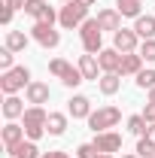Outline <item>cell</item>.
<instances>
[{"label": "cell", "mask_w": 155, "mask_h": 158, "mask_svg": "<svg viewBox=\"0 0 155 158\" xmlns=\"http://www.w3.org/2000/svg\"><path fill=\"white\" fill-rule=\"evenodd\" d=\"M85 122H88V128H91L94 134H100V131H113L119 122H122V110L113 106V103H107V106H97Z\"/></svg>", "instance_id": "cell-1"}, {"label": "cell", "mask_w": 155, "mask_h": 158, "mask_svg": "<svg viewBox=\"0 0 155 158\" xmlns=\"http://www.w3.org/2000/svg\"><path fill=\"white\" fill-rule=\"evenodd\" d=\"M34 79H31V70L24 67V64H15L12 70H6V73H0V91L3 94H19L21 88H27Z\"/></svg>", "instance_id": "cell-2"}, {"label": "cell", "mask_w": 155, "mask_h": 158, "mask_svg": "<svg viewBox=\"0 0 155 158\" xmlns=\"http://www.w3.org/2000/svg\"><path fill=\"white\" fill-rule=\"evenodd\" d=\"M88 9H91V6H85V3H79V0H70V3H64L58 9V24L64 31L82 27V21H88Z\"/></svg>", "instance_id": "cell-3"}, {"label": "cell", "mask_w": 155, "mask_h": 158, "mask_svg": "<svg viewBox=\"0 0 155 158\" xmlns=\"http://www.w3.org/2000/svg\"><path fill=\"white\" fill-rule=\"evenodd\" d=\"M46 118H49V113H46L43 106H27V110H24V116H21L24 137L34 140V143H37L40 137H46Z\"/></svg>", "instance_id": "cell-4"}, {"label": "cell", "mask_w": 155, "mask_h": 158, "mask_svg": "<svg viewBox=\"0 0 155 158\" xmlns=\"http://www.w3.org/2000/svg\"><path fill=\"white\" fill-rule=\"evenodd\" d=\"M49 73H52L55 79H61L67 88H76L79 82H85L82 73H79V67H73L67 58H52V61H49Z\"/></svg>", "instance_id": "cell-5"}, {"label": "cell", "mask_w": 155, "mask_h": 158, "mask_svg": "<svg viewBox=\"0 0 155 158\" xmlns=\"http://www.w3.org/2000/svg\"><path fill=\"white\" fill-rule=\"evenodd\" d=\"M79 40H82V49H85L88 55H97V52L103 49V31H100L97 19L82 21V27H79Z\"/></svg>", "instance_id": "cell-6"}, {"label": "cell", "mask_w": 155, "mask_h": 158, "mask_svg": "<svg viewBox=\"0 0 155 158\" xmlns=\"http://www.w3.org/2000/svg\"><path fill=\"white\" fill-rule=\"evenodd\" d=\"M31 40L40 43L43 49H58V46H61V31H55V24L34 21V27H31Z\"/></svg>", "instance_id": "cell-7"}, {"label": "cell", "mask_w": 155, "mask_h": 158, "mask_svg": "<svg viewBox=\"0 0 155 158\" xmlns=\"http://www.w3.org/2000/svg\"><path fill=\"white\" fill-rule=\"evenodd\" d=\"M113 49L122 52V55H128V52H137L140 49V37H137L134 27H122L113 34Z\"/></svg>", "instance_id": "cell-8"}, {"label": "cell", "mask_w": 155, "mask_h": 158, "mask_svg": "<svg viewBox=\"0 0 155 158\" xmlns=\"http://www.w3.org/2000/svg\"><path fill=\"white\" fill-rule=\"evenodd\" d=\"M24 98H27L31 106H43V103H49V98H52V88H49V82L34 79V82L24 88Z\"/></svg>", "instance_id": "cell-9"}, {"label": "cell", "mask_w": 155, "mask_h": 158, "mask_svg": "<svg viewBox=\"0 0 155 158\" xmlns=\"http://www.w3.org/2000/svg\"><path fill=\"white\" fill-rule=\"evenodd\" d=\"M91 143H94L103 155L122 152V134H116V131H100V134H94V140H91Z\"/></svg>", "instance_id": "cell-10"}, {"label": "cell", "mask_w": 155, "mask_h": 158, "mask_svg": "<svg viewBox=\"0 0 155 158\" xmlns=\"http://www.w3.org/2000/svg\"><path fill=\"white\" fill-rule=\"evenodd\" d=\"M79 73H82V79L85 82H97V79L103 76V70H100V61H97V55H79Z\"/></svg>", "instance_id": "cell-11"}, {"label": "cell", "mask_w": 155, "mask_h": 158, "mask_svg": "<svg viewBox=\"0 0 155 158\" xmlns=\"http://www.w3.org/2000/svg\"><path fill=\"white\" fill-rule=\"evenodd\" d=\"M97 24H100V31L116 34V31H122V12L116 6H103V9H97Z\"/></svg>", "instance_id": "cell-12"}, {"label": "cell", "mask_w": 155, "mask_h": 158, "mask_svg": "<svg viewBox=\"0 0 155 158\" xmlns=\"http://www.w3.org/2000/svg\"><path fill=\"white\" fill-rule=\"evenodd\" d=\"M94 113L91 110V100L85 98V94H73V98L67 100V116H73V118H88Z\"/></svg>", "instance_id": "cell-13"}, {"label": "cell", "mask_w": 155, "mask_h": 158, "mask_svg": "<svg viewBox=\"0 0 155 158\" xmlns=\"http://www.w3.org/2000/svg\"><path fill=\"white\" fill-rule=\"evenodd\" d=\"M0 140H3V146H6V149H12L15 143L24 140V125H19V122H6V125H3V131H0Z\"/></svg>", "instance_id": "cell-14"}, {"label": "cell", "mask_w": 155, "mask_h": 158, "mask_svg": "<svg viewBox=\"0 0 155 158\" xmlns=\"http://www.w3.org/2000/svg\"><path fill=\"white\" fill-rule=\"evenodd\" d=\"M97 61H100V70H103V73H119V67H122V52H116V49H100V52H97Z\"/></svg>", "instance_id": "cell-15"}, {"label": "cell", "mask_w": 155, "mask_h": 158, "mask_svg": "<svg viewBox=\"0 0 155 158\" xmlns=\"http://www.w3.org/2000/svg\"><path fill=\"white\" fill-rule=\"evenodd\" d=\"M143 64H146V61L140 58V52H128V55H122V67H119V76H137V73L143 70Z\"/></svg>", "instance_id": "cell-16"}, {"label": "cell", "mask_w": 155, "mask_h": 158, "mask_svg": "<svg viewBox=\"0 0 155 158\" xmlns=\"http://www.w3.org/2000/svg\"><path fill=\"white\" fill-rule=\"evenodd\" d=\"M27 43H31V37L24 34V31H6V37H3V49H9V52H24L27 49Z\"/></svg>", "instance_id": "cell-17"}, {"label": "cell", "mask_w": 155, "mask_h": 158, "mask_svg": "<svg viewBox=\"0 0 155 158\" xmlns=\"http://www.w3.org/2000/svg\"><path fill=\"white\" fill-rule=\"evenodd\" d=\"M119 88H122V76H119V73H103V76L97 79V91L107 94V98L119 94Z\"/></svg>", "instance_id": "cell-18"}, {"label": "cell", "mask_w": 155, "mask_h": 158, "mask_svg": "<svg viewBox=\"0 0 155 158\" xmlns=\"http://www.w3.org/2000/svg\"><path fill=\"white\" fill-rule=\"evenodd\" d=\"M3 116H6V122L21 118L24 116V100H19V94H6V100H3Z\"/></svg>", "instance_id": "cell-19"}, {"label": "cell", "mask_w": 155, "mask_h": 158, "mask_svg": "<svg viewBox=\"0 0 155 158\" xmlns=\"http://www.w3.org/2000/svg\"><path fill=\"white\" fill-rule=\"evenodd\" d=\"M6 152H9L12 158H40V155H43V152L37 149V143H34V140H27V137L21 140V143H15L12 149H6Z\"/></svg>", "instance_id": "cell-20"}, {"label": "cell", "mask_w": 155, "mask_h": 158, "mask_svg": "<svg viewBox=\"0 0 155 158\" xmlns=\"http://www.w3.org/2000/svg\"><path fill=\"white\" fill-rule=\"evenodd\" d=\"M67 131V113H49L46 118V134L49 137H61Z\"/></svg>", "instance_id": "cell-21"}, {"label": "cell", "mask_w": 155, "mask_h": 158, "mask_svg": "<svg viewBox=\"0 0 155 158\" xmlns=\"http://www.w3.org/2000/svg\"><path fill=\"white\" fill-rule=\"evenodd\" d=\"M134 31L140 40H155V15H140L134 19Z\"/></svg>", "instance_id": "cell-22"}, {"label": "cell", "mask_w": 155, "mask_h": 158, "mask_svg": "<svg viewBox=\"0 0 155 158\" xmlns=\"http://www.w3.org/2000/svg\"><path fill=\"white\" fill-rule=\"evenodd\" d=\"M116 9L122 19H140L143 15V0H116Z\"/></svg>", "instance_id": "cell-23"}, {"label": "cell", "mask_w": 155, "mask_h": 158, "mask_svg": "<svg viewBox=\"0 0 155 158\" xmlns=\"http://www.w3.org/2000/svg\"><path fill=\"white\" fill-rule=\"evenodd\" d=\"M137 88H143V91H149V88H155V67H143L140 73H137Z\"/></svg>", "instance_id": "cell-24"}, {"label": "cell", "mask_w": 155, "mask_h": 158, "mask_svg": "<svg viewBox=\"0 0 155 158\" xmlns=\"http://www.w3.org/2000/svg\"><path fill=\"white\" fill-rule=\"evenodd\" d=\"M46 9H49V3H46V0H27V3H24V12H27L34 21L43 19V15H46Z\"/></svg>", "instance_id": "cell-25"}, {"label": "cell", "mask_w": 155, "mask_h": 158, "mask_svg": "<svg viewBox=\"0 0 155 158\" xmlns=\"http://www.w3.org/2000/svg\"><path fill=\"white\" fill-rule=\"evenodd\" d=\"M146 128H149V122L143 118V113H140V116H131V118H128V131H131L134 137H143V134H146Z\"/></svg>", "instance_id": "cell-26"}, {"label": "cell", "mask_w": 155, "mask_h": 158, "mask_svg": "<svg viewBox=\"0 0 155 158\" xmlns=\"http://www.w3.org/2000/svg\"><path fill=\"white\" fill-rule=\"evenodd\" d=\"M137 52H140V58L146 61V64H155V40H143Z\"/></svg>", "instance_id": "cell-27"}, {"label": "cell", "mask_w": 155, "mask_h": 158, "mask_svg": "<svg viewBox=\"0 0 155 158\" xmlns=\"http://www.w3.org/2000/svg\"><path fill=\"white\" fill-rule=\"evenodd\" d=\"M100 155H103V152L97 149L94 143H79L76 146V158H100Z\"/></svg>", "instance_id": "cell-28"}, {"label": "cell", "mask_w": 155, "mask_h": 158, "mask_svg": "<svg viewBox=\"0 0 155 158\" xmlns=\"http://www.w3.org/2000/svg\"><path fill=\"white\" fill-rule=\"evenodd\" d=\"M137 155H140V158H155V143H149L146 137H140V143H137Z\"/></svg>", "instance_id": "cell-29"}, {"label": "cell", "mask_w": 155, "mask_h": 158, "mask_svg": "<svg viewBox=\"0 0 155 158\" xmlns=\"http://www.w3.org/2000/svg\"><path fill=\"white\" fill-rule=\"evenodd\" d=\"M12 15H15V9L3 0V3H0V24H6V27H9V24H12Z\"/></svg>", "instance_id": "cell-30"}, {"label": "cell", "mask_w": 155, "mask_h": 158, "mask_svg": "<svg viewBox=\"0 0 155 158\" xmlns=\"http://www.w3.org/2000/svg\"><path fill=\"white\" fill-rule=\"evenodd\" d=\"M12 61H15V52L3 49V52H0V70H3V73H6V70H12V67H15Z\"/></svg>", "instance_id": "cell-31"}, {"label": "cell", "mask_w": 155, "mask_h": 158, "mask_svg": "<svg viewBox=\"0 0 155 158\" xmlns=\"http://www.w3.org/2000/svg\"><path fill=\"white\" fill-rule=\"evenodd\" d=\"M143 118H146L149 125H155V103H149V100H146V106H143Z\"/></svg>", "instance_id": "cell-32"}, {"label": "cell", "mask_w": 155, "mask_h": 158, "mask_svg": "<svg viewBox=\"0 0 155 158\" xmlns=\"http://www.w3.org/2000/svg\"><path fill=\"white\" fill-rule=\"evenodd\" d=\"M40 158H70V155H67L64 149H52V152H43Z\"/></svg>", "instance_id": "cell-33"}, {"label": "cell", "mask_w": 155, "mask_h": 158, "mask_svg": "<svg viewBox=\"0 0 155 158\" xmlns=\"http://www.w3.org/2000/svg\"><path fill=\"white\" fill-rule=\"evenodd\" d=\"M143 137L149 140V143H155V125H149V128H146V134H143Z\"/></svg>", "instance_id": "cell-34"}, {"label": "cell", "mask_w": 155, "mask_h": 158, "mask_svg": "<svg viewBox=\"0 0 155 158\" xmlns=\"http://www.w3.org/2000/svg\"><path fill=\"white\" fill-rule=\"evenodd\" d=\"M6 3H9L12 9H24V3H27V0H6Z\"/></svg>", "instance_id": "cell-35"}, {"label": "cell", "mask_w": 155, "mask_h": 158, "mask_svg": "<svg viewBox=\"0 0 155 158\" xmlns=\"http://www.w3.org/2000/svg\"><path fill=\"white\" fill-rule=\"evenodd\" d=\"M146 100H149V103H155V88H149V98H146Z\"/></svg>", "instance_id": "cell-36"}, {"label": "cell", "mask_w": 155, "mask_h": 158, "mask_svg": "<svg viewBox=\"0 0 155 158\" xmlns=\"http://www.w3.org/2000/svg\"><path fill=\"white\" fill-rule=\"evenodd\" d=\"M122 158H140V155H137V152H128V155H122Z\"/></svg>", "instance_id": "cell-37"}, {"label": "cell", "mask_w": 155, "mask_h": 158, "mask_svg": "<svg viewBox=\"0 0 155 158\" xmlns=\"http://www.w3.org/2000/svg\"><path fill=\"white\" fill-rule=\"evenodd\" d=\"M79 3H85V6H94V0H79Z\"/></svg>", "instance_id": "cell-38"}, {"label": "cell", "mask_w": 155, "mask_h": 158, "mask_svg": "<svg viewBox=\"0 0 155 158\" xmlns=\"http://www.w3.org/2000/svg\"><path fill=\"white\" fill-rule=\"evenodd\" d=\"M100 158H113V155H100Z\"/></svg>", "instance_id": "cell-39"}, {"label": "cell", "mask_w": 155, "mask_h": 158, "mask_svg": "<svg viewBox=\"0 0 155 158\" xmlns=\"http://www.w3.org/2000/svg\"><path fill=\"white\" fill-rule=\"evenodd\" d=\"M61 3H70V0H61Z\"/></svg>", "instance_id": "cell-40"}]
</instances>
